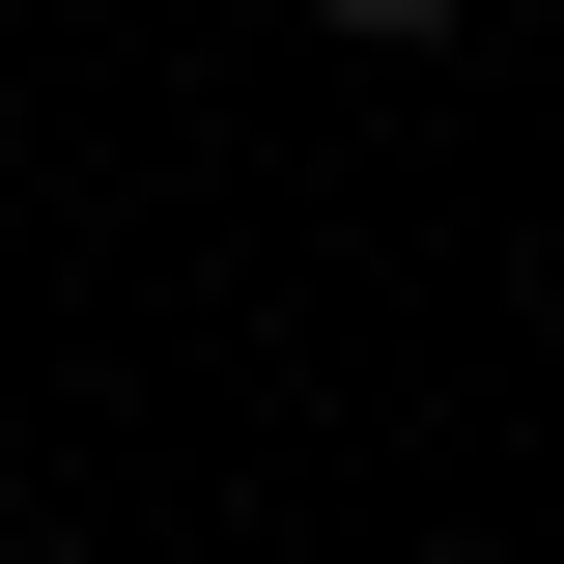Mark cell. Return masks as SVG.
<instances>
[{
	"instance_id": "6da1fadb",
	"label": "cell",
	"mask_w": 564,
	"mask_h": 564,
	"mask_svg": "<svg viewBox=\"0 0 564 564\" xmlns=\"http://www.w3.org/2000/svg\"><path fill=\"white\" fill-rule=\"evenodd\" d=\"M311 29H452V0H311Z\"/></svg>"
}]
</instances>
